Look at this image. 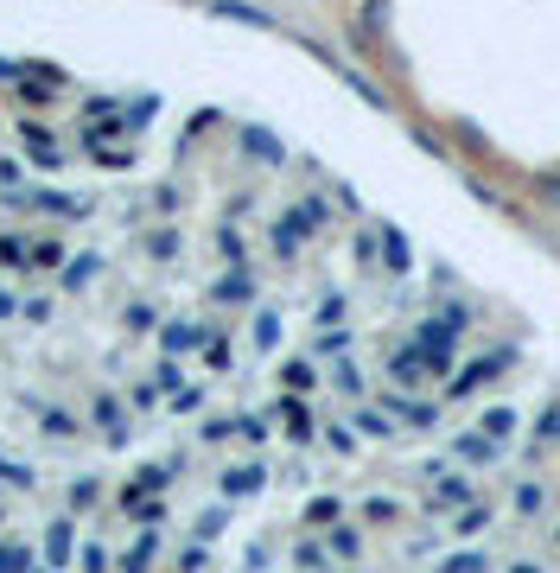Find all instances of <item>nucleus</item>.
Instances as JSON below:
<instances>
[{
	"label": "nucleus",
	"instance_id": "7",
	"mask_svg": "<svg viewBox=\"0 0 560 573\" xmlns=\"http://www.w3.org/2000/svg\"><path fill=\"white\" fill-rule=\"evenodd\" d=\"M217 484H223V503H236V497H261V491H268V465H261V459L230 465V472H223Z\"/></svg>",
	"mask_w": 560,
	"mask_h": 573
},
{
	"label": "nucleus",
	"instance_id": "51",
	"mask_svg": "<svg viewBox=\"0 0 560 573\" xmlns=\"http://www.w3.org/2000/svg\"><path fill=\"white\" fill-rule=\"evenodd\" d=\"M121 319H128V332H153V325H160V312H153V306H128Z\"/></svg>",
	"mask_w": 560,
	"mask_h": 573
},
{
	"label": "nucleus",
	"instance_id": "16",
	"mask_svg": "<svg viewBox=\"0 0 560 573\" xmlns=\"http://www.w3.org/2000/svg\"><path fill=\"white\" fill-rule=\"evenodd\" d=\"M90 414H96V427L109 433L115 446H128V427H121V395H90Z\"/></svg>",
	"mask_w": 560,
	"mask_h": 573
},
{
	"label": "nucleus",
	"instance_id": "56",
	"mask_svg": "<svg viewBox=\"0 0 560 573\" xmlns=\"http://www.w3.org/2000/svg\"><path fill=\"white\" fill-rule=\"evenodd\" d=\"M554 548H560V523H554Z\"/></svg>",
	"mask_w": 560,
	"mask_h": 573
},
{
	"label": "nucleus",
	"instance_id": "21",
	"mask_svg": "<svg viewBox=\"0 0 560 573\" xmlns=\"http://www.w3.org/2000/svg\"><path fill=\"white\" fill-rule=\"evenodd\" d=\"M230 516H236V503H210V510L198 516V523H191V542H204V548H210L223 529H230Z\"/></svg>",
	"mask_w": 560,
	"mask_h": 573
},
{
	"label": "nucleus",
	"instance_id": "49",
	"mask_svg": "<svg viewBox=\"0 0 560 573\" xmlns=\"http://www.w3.org/2000/svg\"><path fill=\"white\" fill-rule=\"evenodd\" d=\"M96 268H102L96 255H83V262H70V268H64V287H83V281H96Z\"/></svg>",
	"mask_w": 560,
	"mask_h": 573
},
{
	"label": "nucleus",
	"instance_id": "42",
	"mask_svg": "<svg viewBox=\"0 0 560 573\" xmlns=\"http://www.w3.org/2000/svg\"><path fill=\"white\" fill-rule=\"evenodd\" d=\"M236 433L249 446H268V414H236Z\"/></svg>",
	"mask_w": 560,
	"mask_h": 573
},
{
	"label": "nucleus",
	"instance_id": "31",
	"mask_svg": "<svg viewBox=\"0 0 560 573\" xmlns=\"http://www.w3.org/2000/svg\"><path fill=\"white\" fill-rule=\"evenodd\" d=\"M325 561H331V554H325L319 535H306V542L293 548V567H300V573H325Z\"/></svg>",
	"mask_w": 560,
	"mask_h": 573
},
{
	"label": "nucleus",
	"instance_id": "50",
	"mask_svg": "<svg viewBox=\"0 0 560 573\" xmlns=\"http://www.w3.org/2000/svg\"><path fill=\"white\" fill-rule=\"evenodd\" d=\"M440 325H452V332H465V325H471V306H465V300H446V306H440Z\"/></svg>",
	"mask_w": 560,
	"mask_h": 573
},
{
	"label": "nucleus",
	"instance_id": "2",
	"mask_svg": "<svg viewBox=\"0 0 560 573\" xmlns=\"http://www.w3.org/2000/svg\"><path fill=\"white\" fill-rule=\"evenodd\" d=\"M376 408L389 414L395 427H414V433H433L446 421V402H414L408 389H389V395H376Z\"/></svg>",
	"mask_w": 560,
	"mask_h": 573
},
{
	"label": "nucleus",
	"instance_id": "40",
	"mask_svg": "<svg viewBox=\"0 0 560 573\" xmlns=\"http://www.w3.org/2000/svg\"><path fill=\"white\" fill-rule=\"evenodd\" d=\"M32 268H64V242H58V236L32 242Z\"/></svg>",
	"mask_w": 560,
	"mask_h": 573
},
{
	"label": "nucleus",
	"instance_id": "3",
	"mask_svg": "<svg viewBox=\"0 0 560 573\" xmlns=\"http://www.w3.org/2000/svg\"><path fill=\"white\" fill-rule=\"evenodd\" d=\"M414 351H420V363H427V370H452V363H459V332H452V325H440V319H420L414 325Z\"/></svg>",
	"mask_w": 560,
	"mask_h": 573
},
{
	"label": "nucleus",
	"instance_id": "10",
	"mask_svg": "<svg viewBox=\"0 0 560 573\" xmlns=\"http://www.w3.org/2000/svg\"><path fill=\"white\" fill-rule=\"evenodd\" d=\"M115 510H121V516H134L140 529H160V523H166V497H147V491H134V484L121 491Z\"/></svg>",
	"mask_w": 560,
	"mask_h": 573
},
{
	"label": "nucleus",
	"instance_id": "30",
	"mask_svg": "<svg viewBox=\"0 0 560 573\" xmlns=\"http://www.w3.org/2000/svg\"><path fill=\"white\" fill-rule=\"evenodd\" d=\"M242 141H249V153H255V160H268V166H280V160H287V147H280L268 128H249Z\"/></svg>",
	"mask_w": 560,
	"mask_h": 573
},
{
	"label": "nucleus",
	"instance_id": "29",
	"mask_svg": "<svg viewBox=\"0 0 560 573\" xmlns=\"http://www.w3.org/2000/svg\"><path fill=\"white\" fill-rule=\"evenodd\" d=\"M363 523H370V529L401 523V497H363Z\"/></svg>",
	"mask_w": 560,
	"mask_h": 573
},
{
	"label": "nucleus",
	"instance_id": "35",
	"mask_svg": "<svg viewBox=\"0 0 560 573\" xmlns=\"http://www.w3.org/2000/svg\"><path fill=\"white\" fill-rule=\"evenodd\" d=\"M255 351H280V312H255Z\"/></svg>",
	"mask_w": 560,
	"mask_h": 573
},
{
	"label": "nucleus",
	"instance_id": "34",
	"mask_svg": "<svg viewBox=\"0 0 560 573\" xmlns=\"http://www.w3.org/2000/svg\"><path fill=\"white\" fill-rule=\"evenodd\" d=\"M217 255H223V262H230V268H242V262H249V249H242L236 223H223V230H217Z\"/></svg>",
	"mask_w": 560,
	"mask_h": 573
},
{
	"label": "nucleus",
	"instance_id": "28",
	"mask_svg": "<svg viewBox=\"0 0 560 573\" xmlns=\"http://www.w3.org/2000/svg\"><path fill=\"white\" fill-rule=\"evenodd\" d=\"M210 13H217V20H242V26H261V32L274 26V20H268L261 7H242V0H210Z\"/></svg>",
	"mask_w": 560,
	"mask_h": 573
},
{
	"label": "nucleus",
	"instance_id": "47",
	"mask_svg": "<svg viewBox=\"0 0 560 573\" xmlns=\"http://www.w3.org/2000/svg\"><path fill=\"white\" fill-rule=\"evenodd\" d=\"M325 446L338 459H350V453H357V427H325Z\"/></svg>",
	"mask_w": 560,
	"mask_h": 573
},
{
	"label": "nucleus",
	"instance_id": "5",
	"mask_svg": "<svg viewBox=\"0 0 560 573\" xmlns=\"http://www.w3.org/2000/svg\"><path fill=\"white\" fill-rule=\"evenodd\" d=\"M465 503H478V484H471L465 472H446V478L427 491V503H420V516H459Z\"/></svg>",
	"mask_w": 560,
	"mask_h": 573
},
{
	"label": "nucleus",
	"instance_id": "25",
	"mask_svg": "<svg viewBox=\"0 0 560 573\" xmlns=\"http://www.w3.org/2000/svg\"><path fill=\"white\" fill-rule=\"evenodd\" d=\"M420 376H427V363L414 357V344H408V351H395V357H389V382H395V389H414Z\"/></svg>",
	"mask_w": 560,
	"mask_h": 573
},
{
	"label": "nucleus",
	"instance_id": "46",
	"mask_svg": "<svg viewBox=\"0 0 560 573\" xmlns=\"http://www.w3.org/2000/svg\"><path fill=\"white\" fill-rule=\"evenodd\" d=\"M128 408H134V414H153V408H160V382H134Z\"/></svg>",
	"mask_w": 560,
	"mask_h": 573
},
{
	"label": "nucleus",
	"instance_id": "52",
	"mask_svg": "<svg viewBox=\"0 0 560 573\" xmlns=\"http://www.w3.org/2000/svg\"><path fill=\"white\" fill-rule=\"evenodd\" d=\"M312 319H319V325H338V319H344V293H325V300H319V312H312Z\"/></svg>",
	"mask_w": 560,
	"mask_h": 573
},
{
	"label": "nucleus",
	"instance_id": "1",
	"mask_svg": "<svg viewBox=\"0 0 560 573\" xmlns=\"http://www.w3.org/2000/svg\"><path fill=\"white\" fill-rule=\"evenodd\" d=\"M510 363H516V344H490V351H484L478 363H465V370L446 382V402H471V395H478V389H490V382H497L503 370H510Z\"/></svg>",
	"mask_w": 560,
	"mask_h": 573
},
{
	"label": "nucleus",
	"instance_id": "27",
	"mask_svg": "<svg viewBox=\"0 0 560 573\" xmlns=\"http://www.w3.org/2000/svg\"><path fill=\"white\" fill-rule=\"evenodd\" d=\"M510 503H516V516H541V510H548V484H541V478H522Z\"/></svg>",
	"mask_w": 560,
	"mask_h": 573
},
{
	"label": "nucleus",
	"instance_id": "12",
	"mask_svg": "<svg viewBox=\"0 0 560 573\" xmlns=\"http://www.w3.org/2000/svg\"><path fill=\"white\" fill-rule=\"evenodd\" d=\"M20 147H26L32 166H64V147L51 141V128H39V121H26V128H20Z\"/></svg>",
	"mask_w": 560,
	"mask_h": 573
},
{
	"label": "nucleus",
	"instance_id": "23",
	"mask_svg": "<svg viewBox=\"0 0 560 573\" xmlns=\"http://www.w3.org/2000/svg\"><path fill=\"white\" fill-rule=\"evenodd\" d=\"M350 427H357V433H370V440H395V421H389V414H382L376 402H357Z\"/></svg>",
	"mask_w": 560,
	"mask_h": 573
},
{
	"label": "nucleus",
	"instance_id": "39",
	"mask_svg": "<svg viewBox=\"0 0 560 573\" xmlns=\"http://www.w3.org/2000/svg\"><path fill=\"white\" fill-rule=\"evenodd\" d=\"M172 567H179V573H210V548H204V542H185Z\"/></svg>",
	"mask_w": 560,
	"mask_h": 573
},
{
	"label": "nucleus",
	"instance_id": "33",
	"mask_svg": "<svg viewBox=\"0 0 560 573\" xmlns=\"http://www.w3.org/2000/svg\"><path fill=\"white\" fill-rule=\"evenodd\" d=\"M204 402H210V382H185V389H179V395H172V402H166V408H172V414H198Z\"/></svg>",
	"mask_w": 560,
	"mask_h": 573
},
{
	"label": "nucleus",
	"instance_id": "37",
	"mask_svg": "<svg viewBox=\"0 0 560 573\" xmlns=\"http://www.w3.org/2000/svg\"><path fill=\"white\" fill-rule=\"evenodd\" d=\"M0 268H32V242H20V236H0Z\"/></svg>",
	"mask_w": 560,
	"mask_h": 573
},
{
	"label": "nucleus",
	"instance_id": "53",
	"mask_svg": "<svg viewBox=\"0 0 560 573\" xmlns=\"http://www.w3.org/2000/svg\"><path fill=\"white\" fill-rule=\"evenodd\" d=\"M20 319H32V325H45V319H51V300H26V306H20Z\"/></svg>",
	"mask_w": 560,
	"mask_h": 573
},
{
	"label": "nucleus",
	"instance_id": "18",
	"mask_svg": "<svg viewBox=\"0 0 560 573\" xmlns=\"http://www.w3.org/2000/svg\"><path fill=\"white\" fill-rule=\"evenodd\" d=\"M490 523H497V503H484V497H478V503H465V510L452 516V535L465 542V535H484Z\"/></svg>",
	"mask_w": 560,
	"mask_h": 573
},
{
	"label": "nucleus",
	"instance_id": "8",
	"mask_svg": "<svg viewBox=\"0 0 560 573\" xmlns=\"http://www.w3.org/2000/svg\"><path fill=\"white\" fill-rule=\"evenodd\" d=\"M478 433H484V440H497V446H510L516 433H522V408L516 402H490L478 414Z\"/></svg>",
	"mask_w": 560,
	"mask_h": 573
},
{
	"label": "nucleus",
	"instance_id": "38",
	"mask_svg": "<svg viewBox=\"0 0 560 573\" xmlns=\"http://www.w3.org/2000/svg\"><path fill=\"white\" fill-rule=\"evenodd\" d=\"M440 573H490V554L484 548H465V554H452Z\"/></svg>",
	"mask_w": 560,
	"mask_h": 573
},
{
	"label": "nucleus",
	"instance_id": "43",
	"mask_svg": "<svg viewBox=\"0 0 560 573\" xmlns=\"http://www.w3.org/2000/svg\"><path fill=\"white\" fill-rule=\"evenodd\" d=\"M147 255H153V262H172V255H179V230H153L147 236Z\"/></svg>",
	"mask_w": 560,
	"mask_h": 573
},
{
	"label": "nucleus",
	"instance_id": "15",
	"mask_svg": "<svg viewBox=\"0 0 560 573\" xmlns=\"http://www.w3.org/2000/svg\"><path fill=\"white\" fill-rule=\"evenodd\" d=\"M325 554L331 561H363V529H350V523H338V529H325Z\"/></svg>",
	"mask_w": 560,
	"mask_h": 573
},
{
	"label": "nucleus",
	"instance_id": "24",
	"mask_svg": "<svg viewBox=\"0 0 560 573\" xmlns=\"http://www.w3.org/2000/svg\"><path fill=\"white\" fill-rule=\"evenodd\" d=\"M70 554H77V529H70V523H64V516H58V523H51V529H45V561H51V567H64V561H70Z\"/></svg>",
	"mask_w": 560,
	"mask_h": 573
},
{
	"label": "nucleus",
	"instance_id": "32",
	"mask_svg": "<svg viewBox=\"0 0 560 573\" xmlns=\"http://www.w3.org/2000/svg\"><path fill=\"white\" fill-rule=\"evenodd\" d=\"M96 503H102V484H96V478H70V516L96 510Z\"/></svg>",
	"mask_w": 560,
	"mask_h": 573
},
{
	"label": "nucleus",
	"instance_id": "14",
	"mask_svg": "<svg viewBox=\"0 0 560 573\" xmlns=\"http://www.w3.org/2000/svg\"><path fill=\"white\" fill-rule=\"evenodd\" d=\"M210 300H217V306H249V300H255V274H249V268L223 274V281L210 287Z\"/></svg>",
	"mask_w": 560,
	"mask_h": 573
},
{
	"label": "nucleus",
	"instance_id": "17",
	"mask_svg": "<svg viewBox=\"0 0 560 573\" xmlns=\"http://www.w3.org/2000/svg\"><path fill=\"white\" fill-rule=\"evenodd\" d=\"M280 389H287V395L319 389V363H312V357H287V363H280Z\"/></svg>",
	"mask_w": 560,
	"mask_h": 573
},
{
	"label": "nucleus",
	"instance_id": "41",
	"mask_svg": "<svg viewBox=\"0 0 560 573\" xmlns=\"http://www.w3.org/2000/svg\"><path fill=\"white\" fill-rule=\"evenodd\" d=\"M204 363H210V370H230V363H236V344H230V338H204Z\"/></svg>",
	"mask_w": 560,
	"mask_h": 573
},
{
	"label": "nucleus",
	"instance_id": "57",
	"mask_svg": "<svg viewBox=\"0 0 560 573\" xmlns=\"http://www.w3.org/2000/svg\"><path fill=\"white\" fill-rule=\"evenodd\" d=\"M0 523H7V503H0Z\"/></svg>",
	"mask_w": 560,
	"mask_h": 573
},
{
	"label": "nucleus",
	"instance_id": "13",
	"mask_svg": "<svg viewBox=\"0 0 560 573\" xmlns=\"http://www.w3.org/2000/svg\"><path fill=\"white\" fill-rule=\"evenodd\" d=\"M554 440H560V402H548V408H541V421H535V440L522 446V465H541Z\"/></svg>",
	"mask_w": 560,
	"mask_h": 573
},
{
	"label": "nucleus",
	"instance_id": "54",
	"mask_svg": "<svg viewBox=\"0 0 560 573\" xmlns=\"http://www.w3.org/2000/svg\"><path fill=\"white\" fill-rule=\"evenodd\" d=\"M13 312H20V300H13V293L0 287V319H13Z\"/></svg>",
	"mask_w": 560,
	"mask_h": 573
},
{
	"label": "nucleus",
	"instance_id": "45",
	"mask_svg": "<svg viewBox=\"0 0 560 573\" xmlns=\"http://www.w3.org/2000/svg\"><path fill=\"white\" fill-rule=\"evenodd\" d=\"M39 427H45V433H58V440H70V433H77V421H70L64 408H39Z\"/></svg>",
	"mask_w": 560,
	"mask_h": 573
},
{
	"label": "nucleus",
	"instance_id": "6",
	"mask_svg": "<svg viewBox=\"0 0 560 573\" xmlns=\"http://www.w3.org/2000/svg\"><path fill=\"white\" fill-rule=\"evenodd\" d=\"M274 414L287 421V440H293V446H312V440H319V421H312L306 395H280V402H274Z\"/></svg>",
	"mask_w": 560,
	"mask_h": 573
},
{
	"label": "nucleus",
	"instance_id": "4",
	"mask_svg": "<svg viewBox=\"0 0 560 573\" xmlns=\"http://www.w3.org/2000/svg\"><path fill=\"white\" fill-rule=\"evenodd\" d=\"M503 453L510 446H497V440H484L478 427H459L446 440V459H459V465H471V472H484V465H503Z\"/></svg>",
	"mask_w": 560,
	"mask_h": 573
},
{
	"label": "nucleus",
	"instance_id": "22",
	"mask_svg": "<svg viewBox=\"0 0 560 573\" xmlns=\"http://www.w3.org/2000/svg\"><path fill=\"white\" fill-rule=\"evenodd\" d=\"M300 242H306V217L287 211V217L274 223V255H287V262H293V255H300Z\"/></svg>",
	"mask_w": 560,
	"mask_h": 573
},
{
	"label": "nucleus",
	"instance_id": "26",
	"mask_svg": "<svg viewBox=\"0 0 560 573\" xmlns=\"http://www.w3.org/2000/svg\"><path fill=\"white\" fill-rule=\"evenodd\" d=\"M306 351H312V363H344L350 357V332H319Z\"/></svg>",
	"mask_w": 560,
	"mask_h": 573
},
{
	"label": "nucleus",
	"instance_id": "19",
	"mask_svg": "<svg viewBox=\"0 0 560 573\" xmlns=\"http://www.w3.org/2000/svg\"><path fill=\"white\" fill-rule=\"evenodd\" d=\"M376 236H382V262H389V274H408V268H414V249H408V236H401L395 223H382Z\"/></svg>",
	"mask_w": 560,
	"mask_h": 573
},
{
	"label": "nucleus",
	"instance_id": "44",
	"mask_svg": "<svg viewBox=\"0 0 560 573\" xmlns=\"http://www.w3.org/2000/svg\"><path fill=\"white\" fill-rule=\"evenodd\" d=\"M77 561H83V573H109V548H102V542H77Z\"/></svg>",
	"mask_w": 560,
	"mask_h": 573
},
{
	"label": "nucleus",
	"instance_id": "11",
	"mask_svg": "<svg viewBox=\"0 0 560 573\" xmlns=\"http://www.w3.org/2000/svg\"><path fill=\"white\" fill-rule=\"evenodd\" d=\"M153 561H160V529H140L128 548H121V573H153Z\"/></svg>",
	"mask_w": 560,
	"mask_h": 573
},
{
	"label": "nucleus",
	"instance_id": "9",
	"mask_svg": "<svg viewBox=\"0 0 560 573\" xmlns=\"http://www.w3.org/2000/svg\"><path fill=\"white\" fill-rule=\"evenodd\" d=\"M198 344H204V325H191V319H166L160 325V357L179 363L185 351H198Z\"/></svg>",
	"mask_w": 560,
	"mask_h": 573
},
{
	"label": "nucleus",
	"instance_id": "20",
	"mask_svg": "<svg viewBox=\"0 0 560 573\" xmlns=\"http://www.w3.org/2000/svg\"><path fill=\"white\" fill-rule=\"evenodd\" d=\"M306 529H338V516H344V497H331V491H319V497H306Z\"/></svg>",
	"mask_w": 560,
	"mask_h": 573
},
{
	"label": "nucleus",
	"instance_id": "36",
	"mask_svg": "<svg viewBox=\"0 0 560 573\" xmlns=\"http://www.w3.org/2000/svg\"><path fill=\"white\" fill-rule=\"evenodd\" d=\"M0 573H32V548L26 542H0Z\"/></svg>",
	"mask_w": 560,
	"mask_h": 573
},
{
	"label": "nucleus",
	"instance_id": "48",
	"mask_svg": "<svg viewBox=\"0 0 560 573\" xmlns=\"http://www.w3.org/2000/svg\"><path fill=\"white\" fill-rule=\"evenodd\" d=\"M331 382H338L344 395H363V370H357V363H350V357L338 363V370H331Z\"/></svg>",
	"mask_w": 560,
	"mask_h": 573
},
{
	"label": "nucleus",
	"instance_id": "55",
	"mask_svg": "<svg viewBox=\"0 0 560 573\" xmlns=\"http://www.w3.org/2000/svg\"><path fill=\"white\" fill-rule=\"evenodd\" d=\"M510 573H548V567H541V561H516Z\"/></svg>",
	"mask_w": 560,
	"mask_h": 573
}]
</instances>
